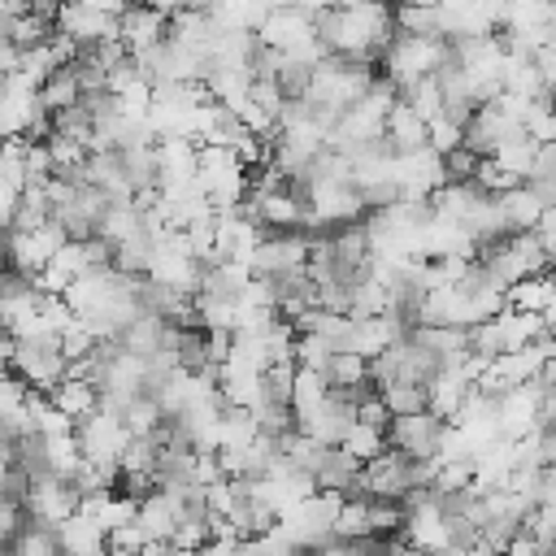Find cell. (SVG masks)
Listing matches in <instances>:
<instances>
[{
	"instance_id": "obj_10",
	"label": "cell",
	"mask_w": 556,
	"mask_h": 556,
	"mask_svg": "<svg viewBox=\"0 0 556 556\" xmlns=\"http://www.w3.org/2000/svg\"><path fill=\"white\" fill-rule=\"evenodd\" d=\"M552 274H534V278H521L504 291V308L513 313H530V317H552Z\"/></svg>"
},
{
	"instance_id": "obj_5",
	"label": "cell",
	"mask_w": 556,
	"mask_h": 556,
	"mask_svg": "<svg viewBox=\"0 0 556 556\" xmlns=\"http://www.w3.org/2000/svg\"><path fill=\"white\" fill-rule=\"evenodd\" d=\"M22 513H26V526L56 530L61 521H70L78 513V495L61 478H35L22 495Z\"/></svg>"
},
{
	"instance_id": "obj_19",
	"label": "cell",
	"mask_w": 556,
	"mask_h": 556,
	"mask_svg": "<svg viewBox=\"0 0 556 556\" xmlns=\"http://www.w3.org/2000/svg\"><path fill=\"white\" fill-rule=\"evenodd\" d=\"M378 400H382L387 417H413V413L426 408V387H404V382H395V387H382Z\"/></svg>"
},
{
	"instance_id": "obj_9",
	"label": "cell",
	"mask_w": 556,
	"mask_h": 556,
	"mask_svg": "<svg viewBox=\"0 0 556 556\" xmlns=\"http://www.w3.org/2000/svg\"><path fill=\"white\" fill-rule=\"evenodd\" d=\"M48 404L65 417V421H83V417H91L96 408H100V395H96V387L87 382V378H74V374H65L52 391H48Z\"/></svg>"
},
{
	"instance_id": "obj_18",
	"label": "cell",
	"mask_w": 556,
	"mask_h": 556,
	"mask_svg": "<svg viewBox=\"0 0 556 556\" xmlns=\"http://www.w3.org/2000/svg\"><path fill=\"white\" fill-rule=\"evenodd\" d=\"M339 447H343L356 465H369L374 456H382V452H387V439H382V430H374V426H361V421H356V426L343 434V443H339Z\"/></svg>"
},
{
	"instance_id": "obj_1",
	"label": "cell",
	"mask_w": 556,
	"mask_h": 556,
	"mask_svg": "<svg viewBox=\"0 0 556 556\" xmlns=\"http://www.w3.org/2000/svg\"><path fill=\"white\" fill-rule=\"evenodd\" d=\"M117 17H122V4H61L52 13V30L65 35L78 52V48L117 43Z\"/></svg>"
},
{
	"instance_id": "obj_7",
	"label": "cell",
	"mask_w": 556,
	"mask_h": 556,
	"mask_svg": "<svg viewBox=\"0 0 556 556\" xmlns=\"http://www.w3.org/2000/svg\"><path fill=\"white\" fill-rule=\"evenodd\" d=\"M356 426V413H352V404L343 400V395H330L326 391V400L308 413V417H300L295 421V430L300 434H308L317 447H339L343 443V434Z\"/></svg>"
},
{
	"instance_id": "obj_2",
	"label": "cell",
	"mask_w": 556,
	"mask_h": 556,
	"mask_svg": "<svg viewBox=\"0 0 556 556\" xmlns=\"http://www.w3.org/2000/svg\"><path fill=\"white\" fill-rule=\"evenodd\" d=\"M443 434H447V421L434 417L430 408H421L413 417H391L387 430H382L387 447L400 452V456H408V460H439Z\"/></svg>"
},
{
	"instance_id": "obj_6",
	"label": "cell",
	"mask_w": 556,
	"mask_h": 556,
	"mask_svg": "<svg viewBox=\"0 0 556 556\" xmlns=\"http://www.w3.org/2000/svg\"><path fill=\"white\" fill-rule=\"evenodd\" d=\"M169 30V4H122V17H117V43L135 56V52H148L165 39Z\"/></svg>"
},
{
	"instance_id": "obj_20",
	"label": "cell",
	"mask_w": 556,
	"mask_h": 556,
	"mask_svg": "<svg viewBox=\"0 0 556 556\" xmlns=\"http://www.w3.org/2000/svg\"><path fill=\"white\" fill-rule=\"evenodd\" d=\"M4 556H56V539H52V530L26 526V530L13 539V547H9Z\"/></svg>"
},
{
	"instance_id": "obj_13",
	"label": "cell",
	"mask_w": 556,
	"mask_h": 556,
	"mask_svg": "<svg viewBox=\"0 0 556 556\" xmlns=\"http://www.w3.org/2000/svg\"><path fill=\"white\" fill-rule=\"evenodd\" d=\"M256 439L252 413L248 408H222L217 413V452H239Z\"/></svg>"
},
{
	"instance_id": "obj_14",
	"label": "cell",
	"mask_w": 556,
	"mask_h": 556,
	"mask_svg": "<svg viewBox=\"0 0 556 556\" xmlns=\"http://www.w3.org/2000/svg\"><path fill=\"white\" fill-rule=\"evenodd\" d=\"M534 152H539V143H534V139H526V135L517 130V135H508L504 143H495L491 161H495L504 174H513V178H526V169H530Z\"/></svg>"
},
{
	"instance_id": "obj_16",
	"label": "cell",
	"mask_w": 556,
	"mask_h": 556,
	"mask_svg": "<svg viewBox=\"0 0 556 556\" xmlns=\"http://www.w3.org/2000/svg\"><path fill=\"white\" fill-rule=\"evenodd\" d=\"M321 400H326V382H321V374H313V369H295V374H291V417H295V421L308 417Z\"/></svg>"
},
{
	"instance_id": "obj_4",
	"label": "cell",
	"mask_w": 556,
	"mask_h": 556,
	"mask_svg": "<svg viewBox=\"0 0 556 556\" xmlns=\"http://www.w3.org/2000/svg\"><path fill=\"white\" fill-rule=\"evenodd\" d=\"M308 239L313 235H300V230H287V235H261V243L248 252L243 269L248 278H274V274H287V269H304L308 261Z\"/></svg>"
},
{
	"instance_id": "obj_3",
	"label": "cell",
	"mask_w": 556,
	"mask_h": 556,
	"mask_svg": "<svg viewBox=\"0 0 556 556\" xmlns=\"http://www.w3.org/2000/svg\"><path fill=\"white\" fill-rule=\"evenodd\" d=\"M74 443H78V456L83 460H91V465H117V456L130 443V430H126V421L117 413L96 408L91 417H83L74 426Z\"/></svg>"
},
{
	"instance_id": "obj_15",
	"label": "cell",
	"mask_w": 556,
	"mask_h": 556,
	"mask_svg": "<svg viewBox=\"0 0 556 556\" xmlns=\"http://www.w3.org/2000/svg\"><path fill=\"white\" fill-rule=\"evenodd\" d=\"M339 543H356V539H369V500H339V513H334V530H330Z\"/></svg>"
},
{
	"instance_id": "obj_22",
	"label": "cell",
	"mask_w": 556,
	"mask_h": 556,
	"mask_svg": "<svg viewBox=\"0 0 556 556\" xmlns=\"http://www.w3.org/2000/svg\"><path fill=\"white\" fill-rule=\"evenodd\" d=\"M473 169H478V156L465 152V148H456V152L443 156V182H469Z\"/></svg>"
},
{
	"instance_id": "obj_25",
	"label": "cell",
	"mask_w": 556,
	"mask_h": 556,
	"mask_svg": "<svg viewBox=\"0 0 556 556\" xmlns=\"http://www.w3.org/2000/svg\"><path fill=\"white\" fill-rule=\"evenodd\" d=\"M0 87H4V78H0Z\"/></svg>"
},
{
	"instance_id": "obj_24",
	"label": "cell",
	"mask_w": 556,
	"mask_h": 556,
	"mask_svg": "<svg viewBox=\"0 0 556 556\" xmlns=\"http://www.w3.org/2000/svg\"><path fill=\"white\" fill-rule=\"evenodd\" d=\"M109 556H169V547H139V552H109Z\"/></svg>"
},
{
	"instance_id": "obj_17",
	"label": "cell",
	"mask_w": 556,
	"mask_h": 556,
	"mask_svg": "<svg viewBox=\"0 0 556 556\" xmlns=\"http://www.w3.org/2000/svg\"><path fill=\"white\" fill-rule=\"evenodd\" d=\"M308 74H313V65L308 61H295V56H278V70H274V87H278V96L282 100H304V91H308Z\"/></svg>"
},
{
	"instance_id": "obj_8",
	"label": "cell",
	"mask_w": 556,
	"mask_h": 556,
	"mask_svg": "<svg viewBox=\"0 0 556 556\" xmlns=\"http://www.w3.org/2000/svg\"><path fill=\"white\" fill-rule=\"evenodd\" d=\"M117 348L130 352V356H139V361H152V356H161V352H174V326L161 321V317H152V313H139V317L117 334Z\"/></svg>"
},
{
	"instance_id": "obj_11",
	"label": "cell",
	"mask_w": 556,
	"mask_h": 556,
	"mask_svg": "<svg viewBox=\"0 0 556 556\" xmlns=\"http://www.w3.org/2000/svg\"><path fill=\"white\" fill-rule=\"evenodd\" d=\"M35 104L52 117V113H61V109H70V104H78V87H74V74H70V65H61V70H52L39 87H35Z\"/></svg>"
},
{
	"instance_id": "obj_23",
	"label": "cell",
	"mask_w": 556,
	"mask_h": 556,
	"mask_svg": "<svg viewBox=\"0 0 556 556\" xmlns=\"http://www.w3.org/2000/svg\"><path fill=\"white\" fill-rule=\"evenodd\" d=\"M500 556H539V552H534V543H530L526 534H517V539H513V543H508Z\"/></svg>"
},
{
	"instance_id": "obj_12",
	"label": "cell",
	"mask_w": 556,
	"mask_h": 556,
	"mask_svg": "<svg viewBox=\"0 0 556 556\" xmlns=\"http://www.w3.org/2000/svg\"><path fill=\"white\" fill-rule=\"evenodd\" d=\"M395 35H413V39H443L439 35V4H404L391 9Z\"/></svg>"
},
{
	"instance_id": "obj_21",
	"label": "cell",
	"mask_w": 556,
	"mask_h": 556,
	"mask_svg": "<svg viewBox=\"0 0 556 556\" xmlns=\"http://www.w3.org/2000/svg\"><path fill=\"white\" fill-rule=\"evenodd\" d=\"M22 530H26V513H22V504L0 500V552H9L13 539H17Z\"/></svg>"
}]
</instances>
